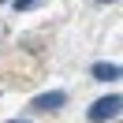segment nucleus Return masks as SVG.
Here are the masks:
<instances>
[{"instance_id": "1", "label": "nucleus", "mask_w": 123, "mask_h": 123, "mask_svg": "<svg viewBox=\"0 0 123 123\" xmlns=\"http://www.w3.org/2000/svg\"><path fill=\"white\" fill-rule=\"evenodd\" d=\"M119 108H123L119 93H105V97H97L90 108H86V119H90V123H108V119L119 116Z\"/></svg>"}, {"instance_id": "2", "label": "nucleus", "mask_w": 123, "mask_h": 123, "mask_svg": "<svg viewBox=\"0 0 123 123\" xmlns=\"http://www.w3.org/2000/svg\"><path fill=\"white\" fill-rule=\"evenodd\" d=\"M60 105H67V93H63V90H49V93H41V97L30 101L34 112H56Z\"/></svg>"}, {"instance_id": "3", "label": "nucleus", "mask_w": 123, "mask_h": 123, "mask_svg": "<svg viewBox=\"0 0 123 123\" xmlns=\"http://www.w3.org/2000/svg\"><path fill=\"white\" fill-rule=\"evenodd\" d=\"M119 75L123 71L116 67V63H93V78H97V82H116Z\"/></svg>"}, {"instance_id": "4", "label": "nucleus", "mask_w": 123, "mask_h": 123, "mask_svg": "<svg viewBox=\"0 0 123 123\" xmlns=\"http://www.w3.org/2000/svg\"><path fill=\"white\" fill-rule=\"evenodd\" d=\"M37 4H41V0H15L19 11H30V8H37Z\"/></svg>"}, {"instance_id": "5", "label": "nucleus", "mask_w": 123, "mask_h": 123, "mask_svg": "<svg viewBox=\"0 0 123 123\" xmlns=\"http://www.w3.org/2000/svg\"><path fill=\"white\" fill-rule=\"evenodd\" d=\"M11 123H26V119H11Z\"/></svg>"}]
</instances>
